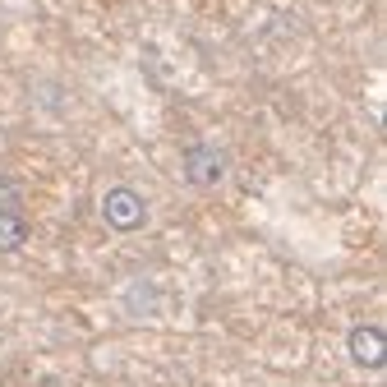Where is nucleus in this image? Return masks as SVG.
<instances>
[{"label": "nucleus", "mask_w": 387, "mask_h": 387, "mask_svg": "<svg viewBox=\"0 0 387 387\" xmlns=\"http://www.w3.org/2000/svg\"><path fill=\"white\" fill-rule=\"evenodd\" d=\"M102 221H107L115 235L143 231V226H148V199L129 185H111L107 194H102Z\"/></svg>", "instance_id": "1"}, {"label": "nucleus", "mask_w": 387, "mask_h": 387, "mask_svg": "<svg viewBox=\"0 0 387 387\" xmlns=\"http://www.w3.org/2000/svg\"><path fill=\"white\" fill-rule=\"evenodd\" d=\"M346 355L355 369H369V373H383L387 364V332L378 323H355L346 332Z\"/></svg>", "instance_id": "3"}, {"label": "nucleus", "mask_w": 387, "mask_h": 387, "mask_svg": "<svg viewBox=\"0 0 387 387\" xmlns=\"http://www.w3.org/2000/svg\"><path fill=\"white\" fill-rule=\"evenodd\" d=\"M180 170H185V180L194 189H217L226 180V153H221L217 143H189L185 157H180Z\"/></svg>", "instance_id": "2"}, {"label": "nucleus", "mask_w": 387, "mask_h": 387, "mask_svg": "<svg viewBox=\"0 0 387 387\" xmlns=\"http://www.w3.org/2000/svg\"><path fill=\"white\" fill-rule=\"evenodd\" d=\"M28 235H32L28 217L19 212L14 203H0V254H14V249H23V245H28Z\"/></svg>", "instance_id": "4"}]
</instances>
